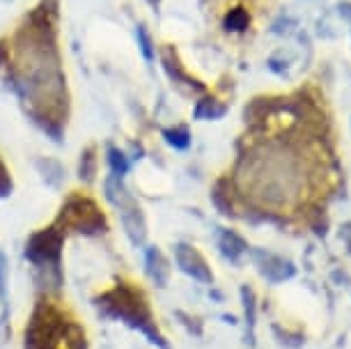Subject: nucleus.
Segmentation results:
<instances>
[{
  "label": "nucleus",
  "mask_w": 351,
  "mask_h": 349,
  "mask_svg": "<svg viewBox=\"0 0 351 349\" xmlns=\"http://www.w3.org/2000/svg\"><path fill=\"white\" fill-rule=\"evenodd\" d=\"M221 251L225 258H230V260H239L243 251H246V241L241 239L239 234H234V232H223L221 237Z\"/></svg>",
  "instance_id": "5"
},
{
  "label": "nucleus",
  "mask_w": 351,
  "mask_h": 349,
  "mask_svg": "<svg viewBox=\"0 0 351 349\" xmlns=\"http://www.w3.org/2000/svg\"><path fill=\"white\" fill-rule=\"evenodd\" d=\"M177 265H180L184 272L189 276H193L195 280L200 282H211L214 280V276H211L207 262L202 260V255L195 251V248L186 246V243H180L177 246Z\"/></svg>",
  "instance_id": "4"
},
{
  "label": "nucleus",
  "mask_w": 351,
  "mask_h": 349,
  "mask_svg": "<svg viewBox=\"0 0 351 349\" xmlns=\"http://www.w3.org/2000/svg\"><path fill=\"white\" fill-rule=\"evenodd\" d=\"M60 234L56 230H49V232L35 234L28 243V258L37 265H49V262H56L58 255H60Z\"/></svg>",
  "instance_id": "3"
},
{
  "label": "nucleus",
  "mask_w": 351,
  "mask_h": 349,
  "mask_svg": "<svg viewBox=\"0 0 351 349\" xmlns=\"http://www.w3.org/2000/svg\"><path fill=\"white\" fill-rule=\"evenodd\" d=\"M62 219H67L71 226L76 228H85V232H97V228L104 226V216L97 212V207L92 205L90 200H81V197H76V200H71L67 209H64Z\"/></svg>",
  "instance_id": "2"
},
{
  "label": "nucleus",
  "mask_w": 351,
  "mask_h": 349,
  "mask_svg": "<svg viewBox=\"0 0 351 349\" xmlns=\"http://www.w3.org/2000/svg\"><path fill=\"white\" fill-rule=\"evenodd\" d=\"M10 189H12V182H10V177H8V170H5V166L0 163V197L8 195Z\"/></svg>",
  "instance_id": "12"
},
{
  "label": "nucleus",
  "mask_w": 351,
  "mask_h": 349,
  "mask_svg": "<svg viewBox=\"0 0 351 349\" xmlns=\"http://www.w3.org/2000/svg\"><path fill=\"white\" fill-rule=\"evenodd\" d=\"M163 136H165V141H168L172 147H177V149H186L189 147V143H191V136H189V131L186 129H168V131H163Z\"/></svg>",
  "instance_id": "9"
},
{
  "label": "nucleus",
  "mask_w": 351,
  "mask_h": 349,
  "mask_svg": "<svg viewBox=\"0 0 351 349\" xmlns=\"http://www.w3.org/2000/svg\"><path fill=\"white\" fill-rule=\"evenodd\" d=\"M138 42H141L143 56L147 58V60H154V49H152V42H149V37H147V32H145L143 25L138 28Z\"/></svg>",
  "instance_id": "11"
},
{
  "label": "nucleus",
  "mask_w": 351,
  "mask_h": 349,
  "mask_svg": "<svg viewBox=\"0 0 351 349\" xmlns=\"http://www.w3.org/2000/svg\"><path fill=\"white\" fill-rule=\"evenodd\" d=\"M239 182L269 207L296 202L306 186V170L299 152L287 145H264L239 163Z\"/></svg>",
  "instance_id": "1"
},
{
  "label": "nucleus",
  "mask_w": 351,
  "mask_h": 349,
  "mask_svg": "<svg viewBox=\"0 0 351 349\" xmlns=\"http://www.w3.org/2000/svg\"><path fill=\"white\" fill-rule=\"evenodd\" d=\"M147 267H149V274L158 285H163L168 280V267H165V260L161 258L158 251H149L147 253Z\"/></svg>",
  "instance_id": "6"
},
{
  "label": "nucleus",
  "mask_w": 351,
  "mask_h": 349,
  "mask_svg": "<svg viewBox=\"0 0 351 349\" xmlns=\"http://www.w3.org/2000/svg\"><path fill=\"white\" fill-rule=\"evenodd\" d=\"M110 163H112V173H115V175H124V173H127V168H129L124 154H120L117 149H110Z\"/></svg>",
  "instance_id": "10"
},
{
  "label": "nucleus",
  "mask_w": 351,
  "mask_h": 349,
  "mask_svg": "<svg viewBox=\"0 0 351 349\" xmlns=\"http://www.w3.org/2000/svg\"><path fill=\"white\" fill-rule=\"evenodd\" d=\"M248 23H250L248 12H246V10H241V8L232 10L230 14L225 16V28L232 30V32H241V30H246V28H248Z\"/></svg>",
  "instance_id": "8"
},
{
  "label": "nucleus",
  "mask_w": 351,
  "mask_h": 349,
  "mask_svg": "<svg viewBox=\"0 0 351 349\" xmlns=\"http://www.w3.org/2000/svg\"><path fill=\"white\" fill-rule=\"evenodd\" d=\"M223 115H225V106L214 101V99H204L195 108V117H200V120H218Z\"/></svg>",
  "instance_id": "7"
}]
</instances>
